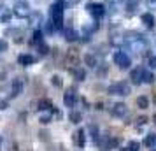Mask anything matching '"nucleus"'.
<instances>
[{
  "mask_svg": "<svg viewBox=\"0 0 156 151\" xmlns=\"http://www.w3.org/2000/svg\"><path fill=\"white\" fill-rule=\"evenodd\" d=\"M32 42L35 44V46H39L41 42H44L42 41V32H41V30H35V32H34V39H32Z\"/></svg>",
  "mask_w": 156,
  "mask_h": 151,
  "instance_id": "nucleus-21",
  "label": "nucleus"
},
{
  "mask_svg": "<svg viewBox=\"0 0 156 151\" xmlns=\"http://www.w3.org/2000/svg\"><path fill=\"white\" fill-rule=\"evenodd\" d=\"M107 92H109V95L128 97V95L132 93V86H130V83H126V81H118V83H112L111 86L107 88Z\"/></svg>",
  "mask_w": 156,
  "mask_h": 151,
  "instance_id": "nucleus-3",
  "label": "nucleus"
},
{
  "mask_svg": "<svg viewBox=\"0 0 156 151\" xmlns=\"http://www.w3.org/2000/svg\"><path fill=\"white\" fill-rule=\"evenodd\" d=\"M114 63L118 65L119 69H130L132 58L128 56L125 51H116V53H114Z\"/></svg>",
  "mask_w": 156,
  "mask_h": 151,
  "instance_id": "nucleus-7",
  "label": "nucleus"
},
{
  "mask_svg": "<svg viewBox=\"0 0 156 151\" xmlns=\"http://www.w3.org/2000/svg\"><path fill=\"white\" fill-rule=\"evenodd\" d=\"M140 9V0H126L125 2V14L130 18V16H135Z\"/></svg>",
  "mask_w": 156,
  "mask_h": 151,
  "instance_id": "nucleus-9",
  "label": "nucleus"
},
{
  "mask_svg": "<svg viewBox=\"0 0 156 151\" xmlns=\"http://www.w3.org/2000/svg\"><path fill=\"white\" fill-rule=\"evenodd\" d=\"M41 121L42 123H49L51 121V114H44L42 118H41Z\"/></svg>",
  "mask_w": 156,
  "mask_h": 151,
  "instance_id": "nucleus-28",
  "label": "nucleus"
},
{
  "mask_svg": "<svg viewBox=\"0 0 156 151\" xmlns=\"http://www.w3.org/2000/svg\"><path fill=\"white\" fill-rule=\"evenodd\" d=\"M137 106H139L140 109H147V106H149L147 97H144V95H142V97H139V99H137Z\"/></svg>",
  "mask_w": 156,
  "mask_h": 151,
  "instance_id": "nucleus-22",
  "label": "nucleus"
},
{
  "mask_svg": "<svg viewBox=\"0 0 156 151\" xmlns=\"http://www.w3.org/2000/svg\"><path fill=\"white\" fill-rule=\"evenodd\" d=\"M44 21L42 14L39 13V11H35V13H32V14L28 16V23L32 25V27H37V25H41V23Z\"/></svg>",
  "mask_w": 156,
  "mask_h": 151,
  "instance_id": "nucleus-15",
  "label": "nucleus"
},
{
  "mask_svg": "<svg viewBox=\"0 0 156 151\" xmlns=\"http://www.w3.org/2000/svg\"><path fill=\"white\" fill-rule=\"evenodd\" d=\"M53 84H55V86H62V81H60V77H58V76H55V77H53Z\"/></svg>",
  "mask_w": 156,
  "mask_h": 151,
  "instance_id": "nucleus-29",
  "label": "nucleus"
},
{
  "mask_svg": "<svg viewBox=\"0 0 156 151\" xmlns=\"http://www.w3.org/2000/svg\"><path fill=\"white\" fill-rule=\"evenodd\" d=\"M12 14H14L16 18H20V20H25V18H28V16L32 14L28 2H25V0H20V2H16L14 7H12Z\"/></svg>",
  "mask_w": 156,
  "mask_h": 151,
  "instance_id": "nucleus-5",
  "label": "nucleus"
},
{
  "mask_svg": "<svg viewBox=\"0 0 156 151\" xmlns=\"http://www.w3.org/2000/svg\"><path fill=\"white\" fill-rule=\"evenodd\" d=\"M4 5H5V4H4V2H2V0H0V9L4 7Z\"/></svg>",
  "mask_w": 156,
  "mask_h": 151,
  "instance_id": "nucleus-32",
  "label": "nucleus"
},
{
  "mask_svg": "<svg viewBox=\"0 0 156 151\" xmlns=\"http://www.w3.org/2000/svg\"><path fill=\"white\" fill-rule=\"evenodd\" d=\"M72 74H74V77L77 81H84V77H86L84 69H72Z\"/></svg>",
  "mask_w": 156,
  "mask_h": 151,
  "instance_id": "nucleus-19",
  "label": "nucleus"
},
{
  "mask_svg": "<svg viewBox=\"0 0 156 151\" xmlns=\"http://www.w3.org/2000/svg\"><path fill=\"white\" fill-rule=\"evenodd\" d=\"M128 148H130V151H139L140 149V144L135 142V141H132V142L128 144Z\"/></svg>",
  "mask_w": 156,
  "mask_h": 151,
  "instance_id": "nucleus-24",
  "label": "nucleus"
},
{
  "mask_svg": "<svg viewBox=\"0 0 156 151\" xmlns=\"http://www.w3.org/2000/svg\"><path fill=\"white\" fill-rule=\"evenodd\" d=\"M140 20H142V23H144V27L146 28H154V25H156V20H154V16L151 14V13H144V14L140 16Z\"/></svg>",
  "mask_w": 156,
  "mask_h": 151,
  "instance_id": "nucleus-12",
  "label": "nucleus"
},
{
  "mask_svg": "<svg viewBox=\"0 0 156 151\" xmlns=\"http://www.w3.org/2000/svg\"><path fill=\"white\" fill-rule=\"evenodd\" d=\"M111 113H112V116H116V118H123V116H126V113H128L126 104H123V102L114 104L112 109H111Z\"/></svg>",
  "mask_w": 156,
  "mask_h": 151,
  "instance_id": "nucleus-10",
  "label": "nucleus"
},
{
  "mask_svg": "<svg viewBox=\"0 0 156 151\" xmlns=\"http://www.w3.org/2000/svg\"><path fill=\"white\" fill-rule=\"evenodd\" d=\"M63 35H65V41H69V42H74V41H77V32L74 28H67L63 32Z\"/></svg>",
  "mask_w": 156,
  "mask_h": 151,
  "instance_id": "nucleus-16",
  "label": "nucleus"
},
{
  "mask_svg": "<svg viewBox=\"0 0 156 151\" xmlns=\"http://www.w3.org/2000/svg\"><path fill=\"white\" fill-rule=\"evenodd\" d=\"M137 121H139V125H144V123H147V118H146V116H140Z\"/></svg>",
  "mask_w": 156,
  "mask_h": 151,
  "instance_id": "nucleus-31",
  "label": "nucleus"
},
{
  "mask_svg": "<svg viewBox=\"0 0 156 151\" xmlns=\"http://www.w3.org/2000/svg\"><path fill=\"white\" fill-rule=\"evenodd\" d=\"M146 2H147V7L149 9H154V11H156V0H146Z\"/></svg>",
  "mask_w": 156,
  "mask_h": 151,
  "instance_id": "nucleus-27",
  "label": "nucleus"
},
{
  "mask_svg": "<svg viewBox=\"0 0 156 151\" xmlns=\"http://www.w3.org/2000/svg\"><path fill=\"white\" fill-rule=\"evenodd\" d=\"M84 62H86V65H90V67H97V65H98V58L95 56L93 53H88L84 56Z\"/></svg>",
  "mask_w": 156,
  "mask_h": 151,
  "instance_id": "nucleus-18",
  "label": "nucleus"
},
{
  "mask_svg": "<svg viewBox=\"0 0 156 151\" xmlns=\"http://www.w3.org/2000/svg\"><path fill=\"white\" fill-rule=\"evenodd\" d=\"M70 121L72 123H79L81 121V113H70Z\"/></svg>",
  "mask_w": 156,
  "mask_h": 151,
  "instance_id": "nucleus-23",
  "label": "nucleus"
},
{
  "mask_svg": "<svg viewBox=\"0 0 156 151\" xmlns=\"http://www.w3.org/2000/svg\"><path fill=\"white\" fill-rule=\"evenodd\" d=\"M76 100H77V93H76V90L74 88H70V90H67L63 95V102L67 107H74V104H76Z\"/></svg>",
  "mask_w": 156,
  "mask_h": 151,
  "instance_id": "nucleus-11",
  "label": "nucleus"
},
{
  "mask_svg": "<svg viewBox=\"0 0 156 151\" xmlns=\"http://www.w3.org/2000/svg\"><path fill=\"white\" fill-rule=\"evenodd\" d=\"M63 14H65V2L63 0H55L49 7V21L53 23L55 30L63 28Z\"/></svg>",
  "mask_w": 156,
  "mask_h": 151,
  "instance_id": "nucleus-2",
  "label": "nucleus"
},
{
  "mask_svg": "<svg viewBox=\"0 0 156 151\" xmlns=\"http://www.w3.org/2000/svg\"><path fill=\"white\" fill-rule=\"evenodd\" d=\"M18 62L21 65H32L35 62V58L32 56V55H20V56H18Z\"/></svg>",
  "mask_w": 156,
  "mask_h": 151,
  "instance_id": "nucleus-17",
  "label": "nucleus"
},
{
  "mask_svg": "<svg viewBox=\"0 0 156 151\" xmlns=\"http://www.w3.org/2000/svg\"><path fill=\"white\" fill-rule=\"evenodd\" d=\"M23 86H25V81L21 79V77H16L14 81H12V90H11V93H12V97H18V95L23 92Z\"/></svg>",
  "mask_w": 156,
  "mask_h": 151,
  "instance_id": "nucleus-13",
  "label": "nucleus"
},
{
  "mask_svg": "<svg viewBox=\"0 0 156 151\" xmlns=\"http://www.w3.org/2000/svg\"><path fill=\"white\" fill-rule=\"evenodd\" d=\"M156 144V134H149L146 139H144V146H147V148H153Z\"/></svg>",
  "mask_w": 156,
  "mask_h": 151,
  "instance_id": "nucleus-20",
  "label": "nucleus"
},
{
  "mask_svg": "<svg viewBox=\"0 0 156 151\" xmlns=\"http://www.w3.org/2000/svg\"><path fill=\"white\" fill-rule=\"evenodd\" d=\"M149 67H153V69H156V56L149 58Z\"/></svg>",
  "mask_w": 156,
  "mask_h": 151,
  "instance_id": "nucleus-30",
  "label": "nucleus"
},
{
  "mask_svg": "<svg viewBox=\"0 0 156 151\" xmlns=\"http://www.w3.org/2000/svg\"><path fill=\"white\" fill-rule=\"evenodd\" d=\"M153 120H154V123H156V114H154V118H153Z\"/></svg>",
  "mask_w": 156,
  "mask_h": 151,
  "instance_id": "nucleus-33",
  "label": "nucleus"
},
{
  "mask_svg": "<svg viewBox=\"0 0 156 151\" xmlns=\"http://www.w3.org/2000/svg\"><path fill=\"white\" fill-rule=\"evenodd\" d=\"M125 48L132 51L133 55H144L149 49L146 37L139 32H126L125 34Z\"/></svg>",
  "mask_w": 156,
  "mask_h": 151,
  "instance_id": "nucleus-1",
  "label": "nucleus"
},
{
  "mask_svg": "<svg viewBox=\"0 0 156 151\" xmlns=\"http://www.w3.org/2000/svg\"><path fill=\"white\" fill-rule=\"evenodd\" d=\"M151 81H153V74L149 70H146V79H144V83H151Z\"/></svg>",
  "mask_w": 156,
  "mask_h": 151,
  "instance_id": "nucleus-26",
  "label": "nucleus"
},
{
  "mask_svg": "<svg viewBox=\"0 0 156 151\" xmlns=\"http://www.w3.org/2000/svg\"><path fill=\"white\" fill-rule=\"evenodd\" d=\"M63 2H65V5H77L81 0H63Z\"/></svg>",
  "mask_w": 156,
  "mask_h": 151,
  "instance_id": "nucleus-25",
  "label": "nucleus"
},
{
  "mask_svg": "<svg viewBox=\"0 0 156 151\" xmlns=\"http://www.w3.org/2000/svg\"><path fill=\"white\" fill-rule=\"evenodd\" d=\"M125 34L126 32L121 28V27H118V25L112 27L111 28V34H109L111 35V44L112 46H125Z\"/></svg>",
  "mask_w": 156,
  "mask_h": 151,
  "instance_id": "nucleus-6",
  "label": "nucleus"
},
{
  "mask_svg": "<svg viewBox=\"0 0 156 151\" xmlns=\"http://www.w3.org/2000/svg\"><path fill=\"white\" fill-rule=\"evenodd\" d=\"M154 102H156V97H154Z\"/></svg>",
  "mask_w": 156,
  "mask_h": 151,
  "instance_id": "nucleus-34",
  "label": "nucleus"
},
{
  "mask_svg": "<svg viewBox=\"0 0 156 151\" xmlns=\"http://www.w3.org/2000/svg\"><path fill=\"white\" fill-rule=\"evenodd\" d=\"M144 79H146V69L144 67H137L130 72V81L132 84H144Z\"/></svg>",
  "mask_w": 156,
  "mask_h": 151,
  "instance_id": "nucleus-8",
  "label": "nucleus"
},
{
  "mask_svg": "<svg viewBox=\"0 0 156 151\" xmlns=\"http://www.w3.org/2000/svg\"><path fill=\"white\" fill-rule=\"evenodd\" d=\"M74 142H76V146H79V148H83V146L86 144V134H84L83 128L77 130V132L74 134Z\"/></svg>",
  "mask_w": 156,
  "mask_h": 151,
  "instance_id": "nucleus-14",
  "label": "nucleus"
},
{
  "mask_svg": "<svg viewBox=\"0 0 156 151\" xmlns=\"http://www.w3.org/2000/svg\"><path fill=\"white\" fill-rule=\"evenodd\" d=\"M86 11H88V14L93 18V21H100L107 13V7L104 4H98V2H90L88 5H86Z\"/></svg>",
  "mask_w": 156,
  "mask_h": 151,
  "instance_id": "nucleus-4",
  "label": "nucleus"
}]
</instances>
